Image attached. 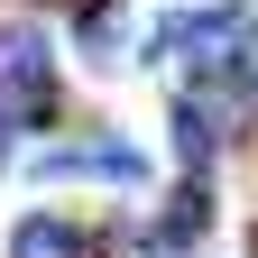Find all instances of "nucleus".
Masks as SVG:
<instances>
[{"label":"nucleus","mask_w":258,"mask_h":258,"mask_svg":"<svg viewBox=\"0 0 258 258\" xmlns=\"http://www.w3.org/2000/svg\"><path fill=\"white\" fill-rule=\"evenodd\" d=\"M203 212H212L203 184H184L175 203H166V221H157V240H166V249H194V240H203Z\"/></svg>","instance_id":"4"},{"label":"nucleus","mask_w":258,"mask_h":258,"mask_svg":"<svg viewBox=\"0 0 258 258\" xmlns=\"http://www.w3.org/2000/svg\"><path fill=\"white\" fill-rule=\"evenodd\" d=\"M0 111L10 120H46L55 111V83H46V28H0Z\"/></svg>","instance_id":"1"},{"label":"nucleus","mask_w":258,"mask_h":258,"mask_svg":"<svg viewBox=\"0 0 258 258\" xmlns=\"http://www.w3.org/2000/svg\"><path fill=\"white\" fill-rule=\"evenodd\" d=\"M83 55H120V10H111V0L83 10Z\"/></svg>","instance_id":"5"},{"label":"nucleus","mask_w":258,"mask_h":258,"mask_svg":"<svg viewBox=\"0 0 258 258\" xmlns=\"http://www.w3.org/2000/svg\"><path fill=\"white\" fill-rule=\"evenodd\" d=\"M0 148H10V111H0Z\"/></svg>","instance_id":"6"},{"label":"nucleus","mask_w":258,"mask_h":258,"mask_svg":"<svg viewBox=\"0 0 258 258\" xmlns=\"http://www.w3.org/2000/svg\"><path fill=\"white\" fill-rule=\"evenodd\" d=\"M10 258H92V240H83L64 212H28L19 231H10Z\"/></svg>","instance_id":"3"},{"label":"nucleus","mask_w":258,"mask_h":258,"mask_svg":"<svg viewBox=\"0 0 258 258\" xmlns=\"http://www.w3.org/2000/svg\"><path fill=\"white\" fill-rule=\"evenodd\" d=\"M37 175H102V184H129V175H139V148H129V139H92V148L37 157Z\"/></svg>","instance_id":"2"}]
</instances>
